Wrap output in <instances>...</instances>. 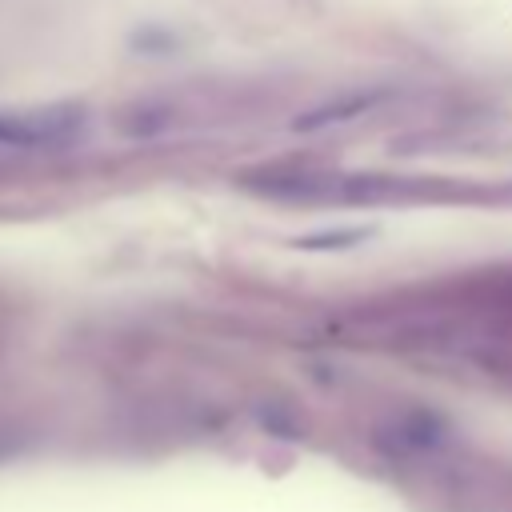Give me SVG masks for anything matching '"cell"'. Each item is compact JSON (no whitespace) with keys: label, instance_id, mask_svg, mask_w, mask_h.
Instances as JSON below:
<instances>
[{"label":"cell","instance_id":"6da1fadb","mask_svg":"<svg viewBox=\"0 0 512 512\" xmlns=\"http://www.w3.org/2000/svg\"><path fill=\"white\" fill-rule=\"evenodd\" d=\"M84 104H40V108H0V148L8 152H52L84 136Z\"/></svg>","mask_w":512,"mask_h":512},{"label":"cell","instance_id":"7a4b0ae2","mask_svg":"<svg viewBox=\"0 0 512 512\" xmlns=\"http://www.w3.org/2000/svg\"><path fill=\"white\" fill-rule=\"evenodd\" d=\"M368 100H372V96H356V100H340V104H332V108H316V112L300 116L296 128H312V124H332V120H340V116H356Z\"/></svg>","mask_w":512,"mask_h":512}]
</instances>
